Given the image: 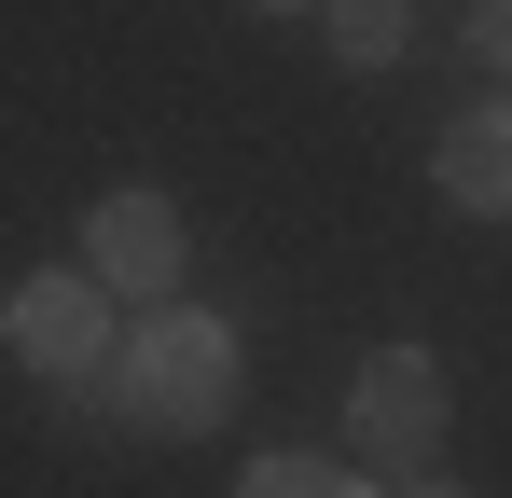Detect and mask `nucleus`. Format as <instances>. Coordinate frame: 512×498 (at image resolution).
Segmentation results:
<instances>
[{"label":"nucleus","mask_w":512,"mask_h":498,"mask_svg":"<svg viewBox=\"0 0 512 498\" xmlns=\"http://www.w3.org/2000/svg\"><path fill=\"white\" fill-rule=\"evenodd\" d=\"M236 388H250V346H236V319L222 305H139V332L111 346V374H97V402L125 415V429H153V443H194V429H222L236 415Z\"/></svg>","instance_id":"nucleus-1"},{"label":"nucleus","mask_w":512,"mask_h":498,"mask_svg":"<svg viewBox=\"0 0 512 498\" xmlns=\"http://www.w3.org/2000/svg\"><path fill=\"white\" fill-rule=\"evenodd\" d=\"M443 415H457L443 346H374L360 388H346V457H360L374 485H457V471H443Z\"/></svg>","instance_id":"nucleus-2"},{"label":"nucleus","mask_w":512,"mask_h":498,"mask_svg":"<svg viewBox=\"0 0 512 498\" xmlns=\"http://www.w3.org/2000/svg\"><path fill=\"white\" fill-rule=\"evenodd\" d=\"M0 346H14L28 374H56V388H97L111 346H125V291H111L97 263H42V277L0 291Z\"/></svg>","instance_id":"nucleus-3"},{"label":"nucleus","mask_w":512,"mask_h":498,"mask_svg":"<svg viewBox=\"0 0 512 498\" xmlns=\"http://www.w3.org/2000/svg\"><path fill=\"white\" fill-rule=\"evenodd\" d=\"M84 263L125 291V305H167V291H180V263H194V249H180V194H153V180H111V194L84 208Z\"/></svg>","instance_id":"nucleus-4"},{"label":"nucleus","mask_w":512,"mask_h":498,"mask_svg":"<svg viewBox=\"0 0 512 498\" xmlns=\"http://www.w3.org/2000/svg\"><path fill=\"white\" fill-rule=\"evenodd\" d=\"M429 180H443V208H471V222H512V97L457 111V125L429 139Z\"/></svg>","instance_id":"nucleus-5"},{"label":"nucleus","mask_w":512,"mask_h":498,"mask_svg":"<svg viewBox=\"0 0 512 498\" xmlns=\"http://www.w3.org/2000/svg\"><path fill=\"white\" fill-rule=\"evenodd\" d=\"M319 42H333V70H402L416 56V14L402 0H319Z\"/></svg>","instance_id":"nucleus-6"},{"label":"nucleus","mask_w":512,"mask_h":498,"mask_svg":"<svg viewBox=\"0 0 512 498\" xmlns=\"http://www.w3.org/2000/svg\"><path fill=\"white\" fill-rule=\"evenodd\" d=\"M236 485H250V498H360V485H374V471H333L319 443H263L250 471H236Z\"/></svg>","instance_id":"nucleus-7"},{"label":"nucleus","mask_w":512,"mask_h":498,"mask_svg":"<svg viewBox=\"0 0 512 498\" xmlns=\"http://www.w3.org/2000/svg\"><path fill=\"white\" fill-rule=\"evenodd\" d=\"M471 56H485V70H512V0H471Z\"/></svg>","instance_id":"nucleus-8"},{"label":"nucleus","mask_w":512,"mask_h":498,"mask_svg":"<svg viewBox=\"0 0 512 498\" xmlns=\"http://www.w3.org/2000/svg\"><path fill=\"white\" fill-rule=\"evenodd\" d=\"M250 14H319V0H250Z\"/></svg>","instance_id":"nucleus-9"}]
</instances>
